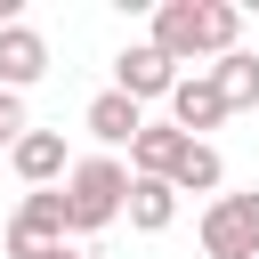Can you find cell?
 Here are the masks:
<instances>
[{
  "mask_svg": "<svg viewBox=\"0 0 259 259\" xmlns=\"http://www.w3.org/2000/svg\"><path fill=\"white\" fill-rule=\"evenodd\" d=\"M146 40H154L170 65H194V73H202V57L219 65V57L243 49V8H235V0H162Z\"/></svg>",
  "mask_w": 259,
  "mask_h": 259,
  "instance_id": "obj_1",
  "label": "cell"
},
{
  "mask_svg": "<svg viewBox=\"0 0 259 259\" xmlns=\"http://www.w3.org/2000/svg\"><path fill=\"white\" fill-rule=\"evenodd\" d=\"M65 210H73V235H97V227L130 219V162H113V154L73 162V178H65Z\"/></svg>",
  "mask_w": 259,
  "mask_h": 259,
  "instance_id": "obj_2",
  "label": "cell"
},
{
  "mask_svg": "<svg viewBox=\"0 0 259 259\" xmlns=\"http://www.w3.org/2000/svg\"><path fill=\"white\" fill-rule=\"evenodd\" d=\"M65 243H73L65 186H32V194L8 210V235H0V251H8V259H57Z\"/></svg>",
  "mask_w": 259,
  "mask_h": 259,
  "instance_id": "obj_3",
  "label": "cell"
},
{
  "mask_svg": "<svg viewBox=\"0 0 259 259\" xmlns=\"http://www.w3.org/2000/svg\"><path fill=\"white\" fill-rule=\"evenodd\" d=\"M202 259H259V186L202 202Z\"/></svg>",
  "mask_w": 259,
  "mask_h": 259,
  "instance_id": "obj_4",
  "label": "cell"
},
{
  "mask_svg": "<svg viewBox=\"0 0 259 259\" xmlns=\"http://www.w3.org/2000/svg\"><path fill=\"white\" fill-rule=\"evenodd\" d=\"M178 81H186V73H178L154 40H130V49L113 57V89H121V97H138V105H154V97L170 105V89H178Z\"/></svg>",
  "mask_w": 259,
  "mask_h": 259,
  "instance_id": "obj_5",
  "label": "cell"
},
{
  "mask_svg": "<svg viewBox=\"0 0 259 259\" xmlns=\"http://www.w3.org/2000/svg\"><path fill=\"white\" fill-rule=\"evenodd\" d=\"M81 130H89L105 154H113V146H138V138H146V105H138V97H121V89H97V97H89V113H81Z\"/></svg>",
  "mask_w": 259,
  "mask_h": 259,
  "instance_id": "obj_6",
  "label": "cell"
},
{
  "mask_svg": "<svg viewBox=\"0 0 259 259\" xmlns=\"http://www.w3.org/2000/svg\"><path fill=\"white\" fill-rule=\"evenodd\" d=\"M170 121H178L186 138H202V130H219V121H227V97H219L210 65H202V73H186V81L170 89Z\"/></svg>",
  "mask_w": 259,
  "mask_h": 259,
  "instance_id": "obj_7",
  "label": "cell"
},
{
  "mask_svg": "<svg viewBox=\"0 0 259 259\" xmlns=\"http://www.w3.org/2000/svg\"><path fill=\"white\" fill-rule=\"evenodd\" d=\"M186 130L178 121H146V138L130 146V178H178V162H186Z\"/></svg>",
  "mask_w": 259,
  "mask_h": 259,
  "instance_id": "obj_8",
  "label": "cell"
},
{
  "mask_svg": "<svg viewBox=\"0 0 259 259\" xmlns=\"http://www.w3.org/2000/svg\"><path fill=\"white\" fill-rule=\"evenodd\" d=\"M8 162H16L24 194H32V186H65V178H73V154H65V138H57V130H32V138H24Z\"/></svg>",
  "mask_w": 259,
  "mask_h": 259,
  "instance_id": "obj_9",
  "label": "cell"
},
{
  "mask_svg": "<svg viewBox=\"0 0 259 259\" xmlns=\"http://www.w3.org/2000/svg\"><path fill=\"white\" fill-rule=\"evenodd\" d=\"M40 73H49V40H40L32 24H8V32H0V89H16V97H24Z\"/></svg>",
  "mask_w": 259,
  "mask_h": 259,
  "instance_id": "obj_10",
  "label": "cell"
},
{
  "mask_svg": "<svg viewBox=\"0 0 259 259\" xmlns=\"http://www.w3.org/2000/svg\"><path fill=\"white\" fill-rule=\"evenodd\" d=\"M130 227H138V235L178 227V186H170V178H130Z\"/></svg>",
  "mask_w": 259,
  "mask_h": 259,
  "instance_id": "obj_11",
  "label": "cell"
},
{
  "mask_svg": "<svg viewBox=\"0 0 259 259\" xmlns=\"http://www.w3.org/2000/svg\"><path fill=\"white\" fill-rule=\"evenodd\" d=\"M170 186H178V194H210V202H219V186H227V162H219V146H210V138H194Z\"/></svg>",
  "mask_w": 259,
  "mask_h": 259,
  "instance_id": "obj_12",
  "label": "cell"
},
{
  "mask_svg": "<svg viewBox=\"0 0 259 259\" xmlns=\"http://www.w3.org/2000/svg\"><path fill=\"white\" fill-rule=\"evenodd\" d=\"M210 81H219V97H227V113H243V105H259V57H251V49H235V57H219V65H210Z\"/></svg>",
  "mask_w": 259,
  "mask_h": 259,
  "instance_id": "obj_13",
  "label": "cell"
},
{
  "mask_svg": "<svg viewBox=\"0 0 259 259\" xmlns=\"http://www.w3.org/2000/svg\"><path fill=\"white\" fill-rule=\"evenodd\" d=\"M24 138H32V121H24V97H16V89H0V146L16 154Z\"/></svg>",
  "mask_w": 259,
  "mask_h": 259,
  "instance_id": "obj_14",
  "label": "cell"
},
{
  "mask_svg": "<svg viewBox=\"0 0 259 259\" xmlns=\"http://www.w3.org/2000/svg\"><path fill=\"white\" fill-rule=\"evenodd\" d=\"M57 259H89V251H73V243H65V251H57Z\"/></svg>",
  "mask_w": 259,
  "mask_h": 259,
  "instance_id": "obj_15",
  "label": "cell"
}]
</instances>
